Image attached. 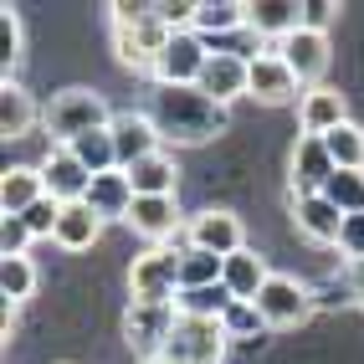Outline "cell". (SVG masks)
Instances as JSON below:
<instances>
[{
  "mask_svg": "<svg viewBox=\"0 0 364 364\" xmlns=\"http://www.w3.org/2000/svg\"><path fill=\"white\" fill-rule=\"evenodd\" d=\"M149 118L164 144H210L226 134V108L205 98L200 87H159L149 92Z\"/></svg>",
  "mask_w": 364,
  "mask_h": 364,
  "instance_id": "1",
  "label": "cell"
},
{
  "mask_svg": "<svg viewBox=\"0 0 364 364\" xmlns=\"http://www.w3.org/2000/svg\"><path fill=\"white\" fill-rule=\"evenodd\" d=\"M113 113L103 103V92H87V87H67L52 92V103L41 108V129L52 134V144H77L92 129H108Z\"/></svg>",
  "mask_w": 364,
  "mask_h": 364,
  "instance_id": "2",
  "label": "cell"
},
{
  "mask_svg": "<svg viewBox=\"0 0 364 364\" xmlns=\"http://www.w3.org/2000/svg\"><path fill=\"white\" fill-rule=\"evenodd\" d=\"M180 252L185 247H144L129 267L134 303H175L180 298Z\"/></svg>",
  "mask_w": 364,
  "mask_h": 364,
  "instance_id": "3",
  "label": "cell"
},
{
  "mask_svg": "<svg viewBox=\"0 0 364 364\" xmlns=\"http://www.w3.org/2000/svg\"><path fill=\"white\" fill-rule=\"evenodd\" d=\"M226 328L215 318H180L169 344L159 354V364H221L226 359Z\"/></svg>",
  "mask_w": 364,
  "mask_h": 364,
  "instance_id": "4",
  "label": "cell"
},
{
  "mask_svg": "<svg viewBox=\"0 0 364 364\" xmlns=\"http://www.w3.org/2000/svg\"><path fill=\"white\" fill-rule=\"evenodd\" d=\"M175 323H180L175 303H129V313H124V338H129V349L144 354V364H149V359L164 354Z\"/></svg>",
  "mask_w": 364,
  "mask_h": 364,
  "instance_id": "5",
  "label": "cell"
},
{
  "mask_svg": "<svg viewBox=\"0 0 364 364\" xmlns=\"http://www.w3.org/2000/svg\"><path fill=\"white\" fill-rule=\"evenodd\" d=\"M185 247L210 252V257H236L247 252V231H241V215L236 210H196L185 221Z\"/></svg>",
  "mask_w": 364,
  "mask_h": 364,
  "instance_id": "6",
  "label": "cell"
},
{
  "mask_svg": "<svg viewBox=\"0 0 364 364\" xmlns=\"http://www.w3.org/2000/svg\"><path fill=\"white\" fill-rule=\"evenodd\" d=\"M205 62H210V46H205L196 31H175V41L159 52V62H154L149 77H154L159 87H196L200 72H205Z\"/></svg>",
  "mask_w": 364,
  "mask_h": 364,
  "instance_id": "7",
  "label": "cell"
},
{
  "mask_svg": "<svg viewBox=\"0 0 364 364\" xmlns=\"http://www.w3.org/2000/svg\"><path fill=\"white\" fill-rule=\"evenodd\" d=\"M257 313L267 318V328H298L308 313H313V293H308L298 277L272 272V277H267V287L257 293Z\"/></svg>",
  "mask_w": 364,
  "mask_h": 364,
  "instance_id": "8",
  "label": "cell"
},
{
  "mask_svg": "<svg viewBox=\"0 0 364 364\" xmlns=\"http://www.w3.org/2000/svg\"><path fill=\"white\" fill-rule=\"evenodd\" d=\"M129 226L149 241V247H180V236H185L175 196H139L134 210H129Z\"/></svg>",
  "mask_w": 364,
  "mask_h": 364,
  "instance_id": "9",
  "label": "cell"
},
{
  "mask_svg": "<svg viewBox=\"0 0 364 364\" xmlns=\"http://www.w3.org/2000/svg\"><path fill=\"white\" fill-rule=\"evenodd\" d=\"M36 169H41L46 196H52V200H62V205H77V200H87V185H92V175L77 164V154H72L67 144H52V149H46V159H41Z\"/></svg>",
  "mask_w": 364,
  "mask_h": 364,
  "instance_id": "10",
  "label": "cell"
},
{
  "mask_svg": "<svg viewBox=\"0 0 364 364\" xmlns=\"http://www.w3.org/2000/svg\"><path fill=\"white\" fill-rule=\"evenodd\" d=\"M196 87L205 92V98H215L221 108H231L236 98H252V62L226 57V52H210V62H205Z\"/></svg>",
  "mask_w": 364,
  "mask_h": 364,
  "instance_id": "11",
  "label": "cell"
},
{
  "mask_svg": "<svg viewBox=\"0 0 364 364\" xmlns=\"http://www.w3.org/2000/svg\"><path fill=\"white\" fill-rule=\"evenodd\" d=\"M272 52L293 67V77H298L303 87H323L318 77L328 72V36H318V31H293L287 41H277Z\"/></svg>",
  "mask_w": 364,
  "mask_h": 364,
  "instance_id": "12",
  "label": "cell"
},
{
  "mask_svg": "<svg viewBox=\"0 0 364 364\" xmlns=\"http://www.w3.org/2000/svg\"><path fill=\"white\" fill-rule=\"evenodd\" d=\"M113 144H118V169H134L139 159L164 149V139H159L149 113H113Z\"/></svg>",
  "mask_w": 364,
  "mask_h": 364,
  "instance_id": "13",
  "label": "cell"
},
{
  "mask_svg": "<svg viewBox=\"0 0 364 364\" xmlns=\"http://www.w3.org/2000/svg\"><path fill=\"white\" fill-rule=\"evenodd\" d=\"M293 226H298V236L318 241V247H338L344 210H338L328 196H293Z\"/></svg>",
  "mask_w": 364,
  "mask_h": 364,
  "instance_id": "14",
  "label": "cell"
},
{
  "mask_svg": "<svg viewBox=\"0 0 364 364\" xmlns=\"http://www.w3.org/2000/svg\"><path fill=\"white\" fill-rule=\"evenodd\" d=\"M303 92H308V87L293 77V67H287L272 46L252 62V98H257V103H293V98H303Z\"/></svg>",
  "mask_w": 364,
  "mask_h": 364,
  "instance_id": "15",
  "label": "cell"
},
{
  "mask_svg": "<svg viewBox=\"0 0 364 364\" xmlns=\"http://www.w3.org/2000/svg\"><path fill=\"white\" fill-rule=\"evenodd\" d=\"M247 31H257L267 46H277L293 31H303V6L298 0H252L247 6Z\"/></svg>",
  "mask_w": 364,
  "mask_h": 364,
  "instance_id": "16",
  "label": "cell"
},
{
  "mask_svg": "<svg viewBox=\"0 0 364 364\" xmlns=\"http://www.w3.org/2000/svg\"><path fill=\"white\" fill-rule=\"evenodd\" d=\"M328 180H333V159L323 149V139L298 134V149H293V196H323Z\"/></svg>",
  "mask_w": 364,
  "mask_h": 364,
  "instance_id": "17",
  "label": "cell"
},
{
  "mask_svg": "<svg viewBox=\"0 0 364 364\" xmlns=\"http://www.w3.org/2000/svg\"><path fill=\"white\" fill-rule=\"evenodd\" d=\"M338 124H349L344 92H333V87H308L303 98H298V129H303V134L323 139V134H333Z\"/></svg>",
  "mask_w": 364,
  "mask_h": 364,
  "instance_id": "18",
  "label": "cell"
},
{
  "mask_svg": "<svg viewBox=\"0 0 364 364\" xmlns=\"http://www.w3.org/2000/svg\"><path fill=\"white\" fill-rule=\"evenodd\" d=\"M98 236H103V215L92 210L87 200L62 205V221H57V236H52L62 252H92V247H98Z\"/></svg>",
  "mask_w": 364,
  "mask_h": 364,
  "instance_id": "19",
  "label": "cell"
},
{
  "mask_svg": "<svg viewBox=\"0 0 364 364\" xmlns=\"http://www.w3.org/2000/svg\"><path fill=\"white\" fill-rule=\"evenodd\" d=\"M134 185H129V175L124 169H113V175H92V185H87V205L103 215V221H129V210H134Z\"/></svg>",
  "mask_w": 364,
  "mask_h": 364,
  "instance_id": "20",
  "label": "cell"
},
{
  "mask_svg": "<svg viewBox=\"0 0 364 364\" xmlns=\"http://www.w3.org/2000/svg\"><path fill=\"white\" fill-rule=\"evenodd\" d=\"M41 196H46V180L31 164H11L6 175H0V210L6 215H26Z\"/></svg>",
  "mask_w": 364,
  "mask_h": 364,
  "instance_id": "21",
  "label": "cell"
},
{
  "mask_svg": "<svg viewBox=\"0 0 364 364\" xmlns=\"http://www.w3.org/2000/svg\"><path fill=\"white\" fill-rule=\"evenodd\" d=\"M267 262L247 247V252H236V257H226V272H221V282H226V293L236 298V303H257V293L267 287Z\"/></svg>",
  "mask_w": 364,
  "mask_h": 364,
  "instance_id": "22",
  "label": "cell"
},
{
  "mask_svg": "<svg viewBox=\"0 0 364 364\" xmlns=\"http://www.w3.org/2000/svg\"><path fill=\"white\" fill-rule=\"evenodd\" d=\"M247 26V6H241V0H200L196 6V31L205 46L210 41H221V36H231V31H241Z\"/></svg>",
  "mask_w": 364,
  "mask_h": 364,
  "instance_id": "23",
  "label": "cell"
},
{
  "mask_svg": "<svg viewBox=\"0 0 364 364\" xmlns=\"http://www.w3.org/2000/svg\"><path fill=\"white\" fill-rule=\"evenodd\" d=\"M129 185H134V196H175V185H180V164L175 154H149V159H139L134 169H124Z\"/></svg>",
  "mask_w": 364,
  "mask_h": 364,
  "instance_id": "24",
  "label": "cell"
},
{
  "mask_svg": "<svg viewBox=\"0 0 364 364\" xmlns=\"http://www.w3.org/2000/svg\"><path fill=\"white\" fill-rule=\"evenodd\" d=\"M72 154H77V164L87 169V175H113L118 169V144H113V124L108 129H92L82 134L77 144H67Z\"/></svg>",
  "mask_w": 364,
  "mask_h": 364,
  "instance_id": "25",
  "label": "cell"
},
{
  "mask_svg": "<svg viewBox=\"0 0 364 364\" xmlns=\"http://www.w3.org/2000/svg\"><path fill=\"white\" fill-rule=\"evenodd\" d=\"M231 303L236 298L226 293V282H215V287H190V293H180L175 313H180V318H215V323H221Z\"/></svg>",
  "mask_w": 364,
  "mask_h": 364,
  "instance_id": "26",
  "label": "cell"
},
{
  "mask_svg": "<svg viewBox=\"0 0 364 364\" xmlns=\"http://www.w3.org/2000/svg\"><path fill=\"white\" fill-rule=\"evenodd\" d=\"M31 124H36L31 92H26V87H16V82H6V87H0V134H6V139H21Z\"/></svg>",
  "mask_w": 364,
  "mask_h": 364,
  "instance_id": "27",
  "label": "cell"
},
{
  "mask_svg": "<svg viewBox=\"0 0 364 364\" xmlns=\"http://www.w3.org/2000/svg\"><path fill=\"white\" fill-rule=\"evenodd\" d=\"M221 272H226L221 257L196 252V247L180 252V293H190V287H215V282H221Z\"/></svg>",
  "mask_w": 364,
  "mask_h": 364,
  "instance_id": "28",
  "label": "cell"
},
{
  "mask_svg": "<svg viewBox=\"0 0 364 364\" xmlns=\"http://www.w3.org/2000/svg\"><path fill=\"white\" fill-rule=\"evenodd\" d=\"M323 149H328L333 169H364V129L359 124H338L333 134H323Z\"/></svg>",
  "mask_w": 364,
  "mask_h": 364,
  "instance_id": "29",
  "label": "cell"
},
{
  "mask_svg": "<svg viewBox=\"0 0 364 364\" xmlns=\"http://www.w3.org/2000/svg\"><path fill=\"white\" fill-rule=\"evenodd\" d=\"M0 293H6V308L26 303L36 293V267H31V257H0Z\"/></svg>",
  "mask_w": 364,
  "mask_h": 364,
  "instance_id": "30",
  "label": "cell"
},
{
  "mask_svg": "<svg viewBox=\"0 0 364 364\" xmlns=\"http://www.w3.org/2000/svg\"><path fill=\"white\" fill-rule=\"evenodd\" d=\"M323 196L344 215H364V169H333V180L323 185Z\"/></svg>",
  "mask_w": 364,
  "mask_h": 364,
  "instance_id": "31",
  "label": "cell"
},
{
  "mask_svg": "<svg viewBox=\"0 0 364 364\" xmlns=\"http://www.w3.org/2000/svg\"><path fill=\"white\" fill-rule=\"evenodd\" d=\"M221 328H226V338H257L267 328V318L257 313V303H231L226 318H221Z\"/></svg>",
  "mask_w": 364,
  "mask_h": 364,
  "instance_id": "32",
  "label": "cell"
},
{
  "mask_svg": "<svg viewBox=\"0 0 364 364\" xmlns=\"http://www.w3.org/2000/svg\"><path fill=\"white\" fill-rule=\"evenodd\" d=\"M21 221H26V231L41 241V236H57V221H62V200H52V196H41L26 215H21Z\"/></svg>",
  "mask_w": 364,
  "mask_h": 364,
  "instance_id": "33",
  "label": "cell"
},
{
  "mask_svg": "<svg viewBox=\"0 0 364 364\" xmlns=\"http://www.w3.org/2000/svg\"><path fill=\"white\" fill-rule=\"evenodd\" d=\"M16 62H21V21L6 6V11H0V67H6V82H11V67Z\"/></svg>",
  "mask_w": 364,
  "mask_h": 364,
  "instance_id": "34",
  "label": "cell"
},
{
  "mask_svg": "<svg viewBox=\"0 0 364 364\" xmlns=\"http://www.w3.org/2000/svg\"><path fill=\"white\" fill-rule=\"evenodd\" d=\"M31 241H36V236L26 231L21 215H6V221H0V257H26Z\"/></svg>",
  "mask_w": 364,
  "mask_h": 364,
  "instance_id": "35",
  "label": "cell"
},
{
  "mask_svg": "<svg viewBox=\"0 0 364 364\" xmlns=\"http://www.w3.org/2000/svg\"><path fill=\"white\" fill-rule=\"evenodd\" d=\"M338 252L354 262H364V215H344V231H338Z\"/></svg>",
  "mask_w": 364,
  "mask_h": 364,
  "instance_id": "36",
  "label": "cell"
},
{
  "mask_svg": "<svg viewBox=\"0 0 364 364\" xmlns=\"http://www.w3.org/2000/svg\"><path fill=\"white\" fill-rule=\"evenodd\" d=\"M196 6H200V0H159L154 11H159L175 31H190V26H196Z\"/></svg>",
  "mask_w": 364,
  "mask_h": 364,
  "instance_id": "37",
  "label": "cell"
},
{
  "mask_svg": "<svg viewBox=\"0 0 364 364\" xmlns=\"http://www.w3.org/2000/svg\"><path fill=\"white\" fill-rule=\"evenodd\" d=\"M333 16H338V6H328V0H308V6H303V31H318V36H328Z\"/></svg>",
  "mask_w": 364,
  "mask_h": 364,
  "instance_id": "38",
  "label": "cell"
},
{
  "mask_svg": "<svg viewBox=\"0 0 364 364\" xmlns=\"http://www.w3.org/2000/svg\"><path fill=\"white\" fill-rule=\"evenodd\" d=\"M349 277H354V293H359V303H364V262L349 267Z\"/></svg>",
  "mask_w": 364,
  "mask_h": 364,
  "instance_id": "39",
  "label": "cell"
},
{
  "mask_svg": "<svg viewBox=\"0 0 364 364\" xmlns=\"http://www.w3.org/2000/svg\"><path fill=\"white\" fill-rule=\"evenodd\" d=\"M149 364H159V359H149Z\"/></svg>",
  "mask_w": 364,
  "mask_h": 364,
  "instance_id": "40",
  "label": "cell"
}]
</instances>
